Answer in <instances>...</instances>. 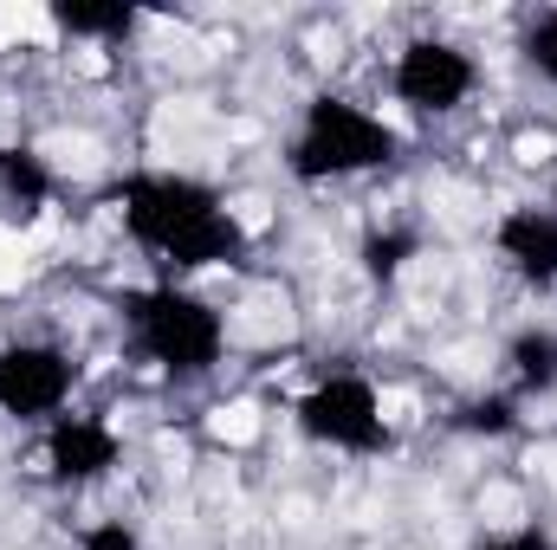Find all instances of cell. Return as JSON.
Listing matches in <instances>:
<instances>
[{
	"mask_svg": "<svg viewBox=\"0 0 557 550\" xmlns=\"http://www.w3.org/2000/svg\"><path fill=\"white\" fill-rule=\"evenodd\" d=\"M111 208L124 234L169 273H208L247 260V227L227 208V195L182 168H131L111 188Z\"/></svg>",
	"mask_w": 557,
	"mask_h": 550,
	"instance_id": "1",
	"label": "cell"
},
{
	"mask_svg": "<svg viewBox=\"0 0 557 550\" xmlns=\"http://www.w3.org/2000/svg\"><path fill=\"white\" fill-rule=\"evenodd\" d=\"M403 162V130L344 98V91H318L305 111H298V130L285 137V175L305 182V188H324V182H357V175H383Z\"/></svg>",
	"mask_w": 557,
	"mask_h": 550,
	"instance_id": "2",
	"label": "cell"
},
{
	"mask_svg": "<svg viewBox=\"0 0 557 550\" xmlns=\"http://www.w3.org/2000/svg\"><path fill=\"white\" fill-rule=\"evenodd\" d=\"M124 330H131V350L143 363H156L162 376H182V383L208 376L227 357V317L175 278L143 285L124 298Z\"/></svg>",
	"mask_w": 557,
	"mask_h": 550,
	"instance_id": "3",
	"label": "cell"
},
{
	"mask_svg": "<svg viewBox=\"0 0 557 550\" xmlns=\"http://www.w3.org/2000/svg\"><path fill=\"white\" fill-rule=\"evenodd\" d=\"M292 421L311 447H331L344 460H376L396 447V427L383 414V389L363 376V370H331L318 376L298 402H292Z\"/></svg>",
	"mask_w": 557,
	"mask_h": 550,
	"instance_id": "4",
	"label": "cell"
},
{
	"mask_svg": "<svg viewBox=\"0 0 557 550\" xmlns=\"http://www.w3.org/2000/svg\"><path fill=\"white\" fill-rule=\"evenodd\" d=\"M389 91H396V104H409L416 117H454V111H467L473 91H480V59H473L467 46L441 39V33H421V39H409V46L396 52Z\"/></svg>",
	"mask_w": 557,
	"mask_h": 550,
	"instance_id": "5",
	"label": "cell"
},
{
	"mask_svg": "<svg viewBox=\"0 0 557 550\" xmlns=\"http://www.w3.org/2000/svg\"><path fill=\"white\" fill-rule=\"evenodd\" d=\"M78 389V363L72 350L26 337V343H0V414L7 421H59Z\"/></svg>",
	"mask_w": 557,
	"mask_h": 550,
	"instance_id": "6",
	"label": "cell"
},
{
	"mask_svg": "<svg viewBox=\"0 0 557 550\" xmlns=\"http://www.w3.org/2000/svg\"><path fill=\"white\" fill-rule=\"evenodd\" d=\"M39 466L52 486H98L124 466V434L104 414H59V421H46Z\"/></svg>",
	"mask_w": 557,
	"mask_h": 550,
	"instance_id": "7",
	"label": "cell"
},
{
	"mask_svg": "<svg viewBox=\"0 0 557 550\" xmlns=\"http://www.w3.org/2000/svg\"><path fill=\"white\" fill-rule=\"evenodd\" d=\"M493 253L525 285H557V208H506L493 221Z\"/></svg>",
	"mask_w": 557,
	"mask_h": 550,
	"instance_id": "8",
	"label": "cell"
},
{
	"mask_svg": "<svg viewBox=\"0 0 557 550\" xmlns=\"http://www.w3.org/2000/svg\"><path fill=\"white\" fill-rule=\"evenodd\" d=\"M52 195H59L52 162H46L39 149H26V142H0V201L20 208V221H33Z\"/></svg>",
	"mask_w": 557,
	"mask_h": 550,
	"instance_id": "9",
	"label": "cell"
},
{
	"mask_svg": "<svg viewBox=\"0 0 557 550\" xmlns=\"http://www.w3.org/2000/svg\"><path fill=\"white\" fill-rule=\"evenodd\" d=\"M506 376L519 396H552L557 389V324H539V330H519L506 343Z\"/></svg>",
	"mask_w": 557,
	"mask_h": 550,
	"instance_id": "10",
	"label": "cell"
},
{
	"mask_svg": "<svg viewBox=\"0 0 557 550\" xmlns=\"http://www.w3.org/2000/svg\"><path fill=\"white\" fill-rule=\"evenodd\" d=\"M137 20L143 13L124 0H52V26L72 39H131Z\"/></svg>",
	"mask_w": 557,
	"mask_h": 550,
	"instance_id": "11",
	"label": "cell"
},
{
	"mask_svg": "<svg viewBox=\"0 0 557 550\" xmlns=\"http://www.w3.org/2000/svg\"><path fill=\"white\" fill-rule=\"evenodd\" d=\"M416 247H421L416 234H396V227H389V234H370V240H363V273L389 285V278L416 260Z\"/></svg>",
	"mask_w": 557,
	"mask_h": 550,
	"instance_id": "12",
	"label": "cell"
},
{
	"mask_svg": "<svg viewBox=\"0 0 557 550\" xmlns=\"http://www.w3.org/2000/svg\"><path fill=\"white\" fill-rule=\"evenodd\" d=\"M519 52H525V65H532L545 85H557V7H545V13H532V20H525Z\"/></svg>",
	"mask_w": 557,
	"mask_h": 550,
	"instance_id": "13",
	"label": "cell"
},
{
	"mask_svg": "<svg viewBox=\"0 0 557 550\" xmlns=\"http://www.w3.org/2000/svg\"><path fill=\"white\" fill-rule=\"evenodd\" d=\"M460 427H467V434H512L519 414H512L506 396H493V402H467V409H460Z\"/></svg>",
	"mask_w": 557,
	"mask_h": 550,
	"instance_id": "14",
	"label": "cell"
},
{
	"mask_svg": "<svg viewBox=\"0 0 557 550\" xmlns=\"http://www.w3.org/2000/svg\"><path fill=\"white\" fill-rule=\"evenodd\" d=\"M78 550H143V538L124 525V518H98L78 532Z\"/></svg>",
	"mask_w": 557,
	"mask_h": 550,
	"instance_id": "15",
	"label": "cell"
},
{
	"mask_svg": "<svg viewBox=\"0 0 557 550\" xmlns=\"http://www.w3.org/2000/svg\"><path fill=\"white\" fill-rule=\"evenodd\" d=\"M480 550H557V538L545 525H512V532H499V538H486Z\"/></svg>",
	"mask_w": 557,
	"mask_h": 550,
	"instance_id": "16",
	"label": "cell"
}]
</instances>
